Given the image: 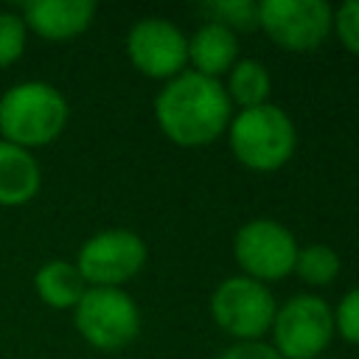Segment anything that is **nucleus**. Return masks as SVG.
<instances>
[{"label": "nucleus", "mask_w": 359, "mask_h": 359, "mask_svg": "<svg viewBox=\"0 0 359 359\" xmlns=\"http://www.w3.org/2000/svg\"><path fill=\"white\" fill-rule=\"evenodd\" d=\"M154 118L171 143L205 146L230 126L233 104L219 79L202 76L196 70H182L157 93Z\"/></svg>", "instance_id": "1"}, {"label": "nucleus", "mask_w": 359, "mask_h": 359, "mask_svg": "<svg viewBox=\"0 0 359 359\" xmlns=\"http://www.w3.org/2000/svg\"><path fill=\"white\" fill-rule=\"evenodd\" d=\"M70 118L62 90L42 79H25L0 95V140L20 149H39L53 143Z\"/></svg>", "instance_id": "2"}, {"label": "nucleus", "mask_w": 359, "mask_h": 359, "mask_svg": "<svg viewBox=\"0 0 359 359\" xmlns=\"http://www.w3.org/2000/svg\"><path fill=\"white\" fill-rule=\"evenodd\" d=\"M227 135L236 160L252 171H275L286 165L297 143L292 118L269 101L233 115Z\"/></svg>", "instance_id": "3"}, {"label": "nucleus", "mask_w": 359, "mask_h": 359, "mask_svg": "<svg viewBox=\"0 0 359 359\" xmlns=\"http://www.w3.org/2000/svg\"><path fill=\"white\" fill-rule=\"evenodd\" d=\"M79 337L98 351H121L140 334V309L123 289L87 286L73 306Z\"/></svg>", "instance_id": "4"}, {"label": "nucleus", "mask_w": 359, "mask_h": 359, "mask_svg": "<svg viewBox=\"0 0 359 359\" xmlns=\"http://www.w3.org/2000/svg\"><path fill=\"white\" fill-rule=\"evenodd\" d=\"M146 258H149L146 241L135 230L109 227L84 238L73 264L87 286L121 289L143 269Z\"/></svg>", "instance_id": "5"}, {"label": "nucleus", "mask_w": 359, "mask_h": 359, "mask_svg": "<svg viewBox=\"0 0 359 359\" xmlns=\"http://www.w3.org/2000/svg\"><path fill=\"white\" fill-rule=\"evenodd\" d=\"M272 337L280 359H314L334 337V311L317 294H294L275 311Z\"/></svg>", "instance_id": "6"}, {"label": "nucleus", "mask_w": 359, "mask_h": 359, "mask_svg": "<svg viewBox=\"0 0 359 359\" xmlns=\"http://www.w3.org/2000/svg\"><path fill=\"white\" fill-rule=\"evenodd\" d=\"M275 311L278 306L269 289L247 275L224 278L210 297V314L216 325L241 342H258V337L272 328Z\"/></svg>", "instance_id": "7"}, {"label": "nucleus", "mask_w": 359, "mask_h": 359, "mask_svg": "<svg viewBox=\"0 0 359 359\" xmlns=\"http://www.w3.org/2000/svg\"><path fill=\"white\" fill-rule=\"evenodd\" d=\"M258 28L286 50H314L334 28V8L325 0H261Z\"/></svg>", "instance_id": "8"}, {"label": "nucleus", "mask_w": 359, "mask_h": 359, "mask_svg": "<svg viewBox=\"0 0 359 359\" xmlns=\"http://www.w3.org/2000/svg\"><path fill=\"white\" fill-rule=\"evenodd\" d=\"M297 241L292 230H286L275 219H252L236 230L233 252L238 266L247 272V278L264 283V280H280L289 272H294L297 258Z\"/></svg>", "instance_id": "9"}, {"label": "nucleus", "mask_w": 359, "mask_h": 359, "mask_svg": "<svg viewBox=\"0 0 359 359\" xmlns=\"http://www.w3.org/2000/svg\"><path fill=\"white\" fill-rule=\"evenodd\" d=\"M126 56L149 79H174L188 62V36L165 17H143L126 34Z\"/></svg>", "instance_id": "10"}, {"label": "nucleus", "mask_w": 359, "mask_h": 359, "mask_svg": "<svg viewBox=\"0 0 359 359\" xmlns=\"http://www.w3.org/2000/svg\"><path fill=\"white\" fill-rule=\"evenodd\" d=\"M95 11L98 6L93 0H31L20 8V17L28 34L48 42H67L93 25Z\"/></svg>", "instance_id": "11"}, {"label": "nucleus", "mask_w": 359, "mask_h": 359, "mask_svg": "<svg viewBox=\"0 0 359 359\" xmlns=\"http://www.w3.org/2000/svg\"><path fill=\"white\" fill-rule=\"evenodd\" d=\"M42 188V168L28 149L0 140V208H22Z\"/></svg>", "instance_id": "12"}, {"label": "nucleus", "mask_w": 359, "mask_h": 359, "mask_svg": "<svg viewBox=\"0 0 359 359\" xmlns=\"http://www.w3.org/2000/svg\"><path fill=\"white\" fill-rule=\"evenodd\" d=\"M236 56H238V39L230 28L219 22H202L188 39V62L202 76L219 79L222 73H230V67L238 62Z\"/></svg>", "instance_id": "13"}, {"label": "nucleus", "mask_w": 359, "mask_h": 359, "mask_svg": "<svg viewBox=\"0 0 359 359\" xmlns=\"http://www.w3.org/2000/svg\"><path fill=\"white\" fill-rule=\"evenodd\" d=\"M34 292L45 306L59 309V311H73V306L87 292V283L79 275L73 261L50 258L39 264V269L34 272Z\"/></svg>", "instance_id": "14"}, {"label": "nucleus", "mask_w": 359, "mask_h": 359, "mask_svg": "<svg viewBox=\"0 0 359 359\" xmlns=\"http://www.w3.org/2000/svg\"><path fill=\"white\" fill-rule=\"evenodd\" d=\"M269 87H272L269 73L258 59H238L227 73V87L224 90H227L230 104L236 101L241 109H250V107L266 104Z\"/></svg>", "instance_id": "15"}, {"label": "nucleus", "mask_w": 359, "mask_h": 359, "mask_svg": "<svg viewBox=\"0 0 359 359\" xmlns=\"http://www.w3.org/2000/svg\"><path fill=\"white\" fill-rule=\"evenodd\" d=\"M294 272L309 286H328L339 275V255L328 244H309L297 250Z\"/></svg>", "instance_id": "16"}, {"label": "nucleus", "mask_w": 359, "mask_h": 359, "mask_svg": "<svg viewBox=\"0 0 359 359\" xmlns=\"http://www.w3.org/2000/svg\"><path fill=\"white\" fill-rule=\"evenodd\" d=\"M202 14L208 17V22H219L224 28L236 31H252L258 28V3L252 0H216V3H205Z\"/></svg>", "instance_id": "17"}, {"label": "nucleus", "mask_w": 359, "mask_h": 359, "mask_svg": "<svg viewBox=\"0 0 359 359\" xmlns=\"http://www.w3.org/2000/svg\"><path fill=\"white\" fill-rule=\"evenodd\" d=\"M28 45V28L20 17V11L0 8V70L20 62Z\"/></svg>", "instance_id": "18"}, {"label": "nucleus", "mask_w": 359, "mask_h": 359, "mask_svg": "<svg viewBox=\"0 0 359 359\" xmlns=\"http://www.w3.org/2000/svg\"><path fill=\"white\" fill-rule=\"evenodd\" d=\"M334 331L351 345H359V286L342 294L337 311H334Z\"/></svg>", "instance_id": "19"}, {"label": "nucleus", "mask_w": 359, "mask_h": 359, "mask_svg": "<svg viewBox=\"0 0 359 359\" xmlns=\"http://www.w3.org/2000/svg\"><path fill=\"white\" fill-rule=\"evenodd\" d=\"M334 28L339 42L359 56V0H345L337 11H334Z\"/></svg>", "instance_id": "20"}, {"label": "nucleus", "mask_w": 359, "mask_h": 359, "mask_svg": "<svg viewBox=\"0 0 359 359\" xmlns=\"http://www.w3.org/2000/svg\"><path fill=\"white\" fill-rule=\"evenodd\" d=\"M219 359H280L278 351L272 345L264 342H238L233 348H227L224 353H219Z\"/></svg>", "instance_id": "21"}]
</instances>
